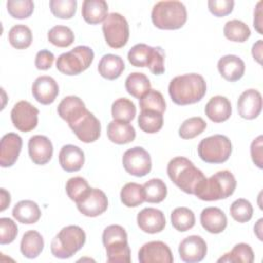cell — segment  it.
<instances>
[{"label":"cell","mask_w":263,"mask_h":263,"mask_svg":"<svg viewBox=\"0 0 263 263\" xmlns=\"http://www.w3.org/2000/svg\"><path fill=\"white\" fill-rule=\"evenodd\" d=\"M84 230L77 225H69L60 230L52 238L50 245L51 254L59 259L71 258L85 243Z\"/></svg>","instance_id":"cell-5"},{"label":"cell","mask_w":263,"mask_h":263,"mask_svg":"<svg viewBox=\"0 0 263 263\" xmlns=\"http://www.w3.org/2000/svg\"><path fill=\"white\" fill-rule=\"evenodd\" d=\"M136 106L135 104L126 99V98H119L115 100L111 107V113L114 120L129 122L136 116Z\"/></svg>","instance_id":"cell-36"},{"label":"cell","mask_w":263,"mask_h":263,"mask_svg":"<svg viewBox=\"0 0 263 263\" xmlns=\"http://www.w3.org/2000/svg\"><path fill=\"white\" fill-rule=\"evenodd\" d=\"M10 203V194L4 188H1V209L0 211L3 212Z\"/></svg>","instance_id":"cell-55"},{"label":"cell","mask_w":263,"mask_h":263,"mask_svg":"<svg viewBox=\"0 0 263 263\" xmlns=\"http://www.w3.org/2000/svg\"><path fill=\"white\" fill-rule=\"evenodd\" d=\"M121 202L127 208H136L145 201L143 185L135 182L125 184L120 191Z\"/></svg>","instance_id":"cell-32"},{"label":"cell","mask_w":263,"mask_h":263,"mask_svg":"<svg viewBox=\"0 0 263 263\" xmlns=\"http://www.w3.org/2000/svg\"><path fill=\"white\" fill-rule=\"evenodd\" d=\"M206 127V122L201 117H190L186 119L179 128V136L182 139L190 140L202 134Z\"/></svg>","instance_id":"cell-42"},{"label":"cell","mask_w":263,"mask_h":263,"mask_svg":"<svg viewBox=\"0 0 263 263\" xmlns=\"http://www.w3.org/2000/svg\"><path fill=\"white\" fill-rule=\"evenodd\" d=\"M84 152L75 145H65L59 153V162L62 168L68 173L78 172L84 164Z\"/></svg>","instance_id":"cell-22"},{"label":"cell","mask_w":263,"mask_h":263,"mask_svg":"<svg viewBox=\"0 0 263 263\" xmlns=\"http://www.w3.org/2000/svg\"><path fill=\"white\" fill-rule=\"evenodd\" d=\"M39 110L28 101L17 102L11 112V122L13 126L24 133L33 130L38 124Z\"/></svg>","instance_id":"cell-11"},{"label":"cell","mask_w":263,"mask_h":263,"mask_svg":"<svg viewBox=\"0 0 263 263\" xmlns=\"http://www.w3.org/2000/svg\"><path fill=\"white\" fill-rule=\"evenodd\" d=\"M262 5L263 2L259 1L254 10V28L259 34H263L262 31Z\"/></svg>","instance_id":"cell-53"},{"label":"cell","mask_w":263,"mask_h":263,"mask_svg":"<svg viewBox=\"0 0 263 263\" xmlns=\"http://www.w3.org/2000/svg\"><path fill=\"white\" fill-rule=\"evenodd\" d=\"M17 235V226L10 218L0 219V243H11Z\"/></svg>","instance_id":"cell-48"},{"label":"cell","mask_w":263,"mask_h":263,"mask_svg":"<svg viewBox=\"0 0 263 263\" xmlns=\"http://www.w3.org/2000/svg\"><path fill=\"white\" fill-rule=\"evenodd\" d=\"M93 58L95 53L90 47L79 45L68 52L62 53L58 58L55 66L65 75H78L91 65Z\"/></svg>","instance_id":"cell-7"},{"label":"cell","mask_w":263,"mask_h":263,"mask_svg":"<svg viewBox=\"0 0 263 263\" xmlns=\"http://www.w3.org/2000/svg\"><path fill=\"white\" fill-rule=\"evenodd\" d=\"M209 10L212 14L218 17L226 16L230 14L234 7V1L232 0H210L208 2Z\"/></svg>","instance_id":"cell-49"},{"label":"cell","mask_w":263,"mask_h":263,"mask_svg":"<svg viewBox=\"0 0 263 263\" xmlns=\"http://www.w3.org/2000/svg\"><path fill=\"white\" fill-rule=\"evenodd\" d=\"M22 146L23 140L17 134L4 135L0 142V165L2 167L12 166L18 158Z\"/></svg>","instance_id":"cell-17"},{"label":"cell","mask_w":263,"mask_h":263,"mask_svg":"<svg viewBox=\"0 0 263 263\" xmlns=\"http://www.w3.org/2000/svg\"><path fill=\"white\" fill-rule=\"evenodd\" d=\"M137 223L140 229L146 233L154 234L161 232L165 227L164 214L154 208H145L137 216Z\"/></svg>","instance_id":"cell-20"},{"label":"cell","mask_w":263,"mask_h":263,"mask_svg":"<svg viewBox=\"0 0 263 263\" xmlns=\"http://www.w3.org/2000/svg\"><path fill=\"white\" fill-rule=\"evenodd\" d=\"M166 172L172 182L188 194L195 195L206 180L203 173L191 160L183 156L171 159Z\"/></svg>","instance_id":"cell-1"},{"label":"cell","mask_w":263,"mask_h":263,"mask_svg":"<svg viewBox=\"0 0 263 263\" xmlns=\"http://www.w3.org/2000/svg\"><path fill=\"white\" fill-rule=\"evenodd\" d=\"M140 128L147 134H155L159 132L163 125V115L154 110H141L138 117Z\"/></svg>","instance_id":"cell-33"},{"label":"cell","mask_w":263,"mask_h":263,"mask_svg":"<svg viewBox=\"0 0 263 263\" xmlns=\"http://www.w3.org/2000/svg\"><path fill=\"white\" fill-rule=\"evenodd\" d=\"M218 70L221 76L230 82L239 80L246 70L245 62L235 54H227L218 61Z\"/></svg>","instance_id":"cell-21"},{"label":"cell","mask_w":263,"mask_h":263,"mask_svg":"<svg viewBox=\"0 0 263 263\" xmlns=\"http://www.w3.org/2000/svg\"><path fill=\"white\" fill-rule=\"evenodd\" d=\"M107 44L112 48L123 47L129 37V27L126 18L117 12L108 14L102 26Z\"/></svg>","instance_id":"cell-9"},{"label":"cell","mask_w":263,"mask_h":263,"mask_svg":"<svg viewBox=\"0 0 263 263\" xmlns=\"http://www.w3.org/2000/svg\"><path fill=\"white\" fill-rule=\"evenodd\" d=\"M231 103L226 97L215 96L206 103L204 113L210 120L216 123L224 122L231 116Z\"/></svg>","instance_id":"cell-25"},{"label":"cell","mask_w":263,"mask_h":263,"mask_svg":"<svg viewBox=\"0 0 263 263\" xmlns=\"http://www.w3.org/2000/svg\"><path fill=\"white\" fill-rule=\"evenodd\" d=\"M32 95L42 105L52 104L59 95V85L50 76H39L33 82Z\"/></svg>","instance_id":"cell-18"},{"label":"cell","mask_w":263,"mask_h":263,"mask_svg":"<svg viewBox=\"0 0 263 263\" xmlns=\"http://www.w3.org/2000/svg\"><path fill=\"white\" fill-rule=\"evenodd\" d=\"M140 108L141 110H154L163 114L165 111V101L161 92L155 89L148 90L140 99Z\"/></svg>","instance_id":"cell-43"},{"label":"cell","mask_w":263,"mask_h":263,"mask_svg":"<svg viewBox=\"0 0 263 263\" xmlns=\"http://www.w3.org/2000/svg\"><path fill=\"white\" fill-rule=\"evenodd\" d=\"M252 54L254 60H256L259 64H261V58H262V40H258L256 43H254L252 47Z\"/></svg>","instance_id":"cell-54"},{"label":"cell","mask_w":263,"mask_h":263,"mask_svg":"<svg viewBox=\"0 0 263 263\" xmlns=\"http://www.w3.org/2000/svg\"><path fill=\"white\" fill-rule=\"evenodd\" d=\"M200 223L208 232L218 234L225 230L227 226V217L221 209L210 206L202 210L200 214Z\"/></svg>","instance_id":"cell-24"},{"label":"cell","mask_w":263,"mask_h":263,"mask_svg":"<svg viewBox=\"0 0 263 263\" xmlns=\"http://www.w3.org/2000/svg\"><path fill=\"white\" fill-rule=\"evenodd\" d=\"M125 89L129 95L140 100L148 90L151 89V83L144 73L134 72L125 79Z\"/></svg>","instance_id":"cell-31"},{"label":"cell","mask_w":263,"mask_h":263,"mask_svg":"<svg viewBox=\"0 0 263 263\" xmlns=\"http://www.w3.org/2000/svg\"><path fill=\"white\" fill-rule=\"evenodd\" d=\"M13 218L22 224H34L41 217V211L38 204L33 200H21L12 210Z\"/></svg>","instance_id":"cell-29"},{"label":"cell","mask_w":263,"mask_h":263,"mask_svg":"<svg viewBox=\"0 0 263 263\" xmlns=\"http://www.w3.org/2000/svg\"><path fill=\"white\" fill-rule=\"evenodd\" d=\"M44 248L42 235L36 230H29L24 233L21 240V252L28 259L38 257Z\"/></svg>","instance_id":"cell-30"},{"label":"cell","mask_w":263,"mask_h":263,"mask_svg":"<svg viewBox=\"0 0 263 263\" xmlns=\"http://www.w3.org/2000/svg\"><path fill=\"white\" fill-rule=\"evenodd\" d=\"M254 261V252L250 245L240 242L233 247V249L224 254L218 259V262H230V263H252Z\"/></svg>","instance_id":"cell-35"},{"label":"cell","mask_w":263,"mask_h":263,"mask_svg":"<svg viewBox=\"0 0 263 263\" xmlns=\"http://www.w3.org/2000/svg\"><path fill=\"white\" fill-rule=\"evenodd\" d=\"M81 14L86 23L90 25L100 24L108 16V4L104 0H84Z\"/></svg>","instance_id":"cell-26"},{"label":"cell","mask_w":263,"mask_h":263,"mask_svg":"<svg viewBox=\"0 0 263 263\" xmlns=\"http://www.w3.org/2000/svg\"><path fill=\"white\" fill-rule=\"evenodd\" d=\"M153 25L161 30H177L187 21V10L180 1H159L151 11Z\"/></svg>","instance_id":"cell-3"},{"label":"cell","mask_w":263,"mask_h":263,"mask_svg":"<svg viewBox=\"0 0 263 263\" xmlns=\"http://www.w3.org/2000/svg\"><path fill=\"white\" fill-rule=\"evenodd\" d=\"M125 69L123 60L116 54L107 53L102 57L98 65L100 75L108 80L117 79Z\"/></svg>","instance_id":"cell-28"},{"label":"cell","mask_w":263,"mask_h":263,"mask_svg":"<svg viewBox=\"0 0 263 263\" xmlns=\"http://www.w3.org/2000/svg\"><path fill=\"white\" fill-rule=\"evenodd\" d=\"M262 147H263V136L257 137L251 144V156L253 162L259 167L262 168Z\"/></svg>","instance_id":"cell-52"},{"label":"cell","mask_w":263,"mask_h":263,"mask_svg":"<svg viewBox=\"0 0 263 263\" xmlns=\"http://www.w3.org/2000/svg\"><path fill=\"white\" fill-rule=\"evenodd\" d=\"M28 151L31 160L35 164L43 165L51 159L53 147L51 141L47 137L36 135L30 138L28 142Z\"/></svg>","instance_id":"cell-19"},{"label":"cell","mask_w":263,"mask_h":263,"mask_svg":"<svg viewBox=\"0 0 263 263\" xmlns=\"http://www.w3.org/2000/svg\"><path fill=\"white\" fill-rule=\"evenodd\" d=\"M76 204L82 215L86 217H98L107 211L108 198L101 189L90 188Z\"/></svg>","instance_id":"cell-13"},{"label":"cell","mask_w":263,"mask_h":263,"mask_svg":"<svg viewBox=\"0 0 263 263\" xmlns=\"http://www.w3.org/2000/svg\"><path fill=\"white\" fill-rule=\"evenodd\" d=\"M74 33L67 27L58 25L52 27L47 33L48 41L58 47H68L74 42Z\"/></svg>","instance_id":"cell-40"},{"label":"cell","mask_w":263,"mask_h":263,"mask_svg":"<svg viewBox=\"0 0 263 263\" xmlns=\"http://www.w3.org/2000/svg\"><path fill=\"white\" fill-rule=\"evenodd\" d=\"M231 217L238 223H246L253 217V206L251 202L245 198L234 200L229 209Z\"/></svg>","instance_id":"cell-46"},{"label":"cell","mask_w":263,"mask_h":263,"mask_svg":"<svg viewBox=\"0 0 263 263\" xmlns=\"http://www.w3.org/2000/svg\"><path fill=\"white\" fill-rule=\"evenodd\" d=\"M224 36L234 42H245L251 36V30L247 24L239 20L228 21L223 28Z\"/></svg>","instance_id":"cell-39"},{"label":"cell","mask_w":263,"mask_h":263,"mask_svg":"<svg viewBox=\"0 0 263 263\" xmlns=\"http://www.w3.org/2000/svg\"><path fill=\"white\" fill-rule=\"evenodd\" d=\"M7 11L13 18H27L34 11V2L32 0H8L6 2Z\"/></svg>","instance_id":"cell-47"},{"label":"cell","mask_w":263,"mask_h":263,"mask_svg":"<svg viewBox=\"0 0 263 263\" xmlns=\"http://www.w3.org/2000/svg\"><path fill=\"white\" fill-rule=\"evenodd\" d=\"M206 251V242L199 235H189L179 245L180 258L187 263L200 262L205 257Z\"/></svg>","instance_id":"cell-15"},{"label":"cell","mask_w":263,"mask_h":263,"mask_svg":"<svg viewBox=\"0 0 263 263\" xmlns=\"http://www.w3.org/2000/svg\"><path fill=\"white\" fill-rule=\"evenodd\" d=\"M124 170L135 177H144L150 173L152 161L150 154L143 148L136 146L126 150L122 156Z\"/></svg>","instance_id":"cell-10"},{"label":"cell","mask_w":263,"mask_h":263,"mask_svg":"<svg viewBox=\"0 0 263 263\" xmlns=\"http://www.w3.org/2000/svg\"><path fill=\"white\" fill-rule=\"evenodd\" d=\"M171 222L173 227L180 231L185 232L191 229L195 224L194 213L185 206L176 208L171 214Z\"/></svg>","instance_id":"cell-37"},{"label":"cell","mask_w":263,"mask_h":263,"mask_svg":"<svg viewBox=\"0 0 263 263\" xmlns=\"http://www.w3.org/2000/svg\"><path fill=\"white\" fill-rule=\"evenodd\" d=\"M87 111L83 101L76 96L64 98L58 106V114L62 119L71 124Z\"/></svg>","instance_id":"cell-23"},{"label":"cell","mask_w":263,"mask_h":263,"mask_svg":"<svg viewBox=\"0 0 263 263\" xmlns=\"http://www.w3.org/2000/svg\"><path fill=\"white\" fill-rule=\"evenodd\" d=\"M145 201L150 203H159L166 197L167 188L161 179L153 178L147 181L144 185Z\"/></svg>","instance_id":"cell-38"},{"label":"cell","mask_w":263,"mask_h":263,"mask_svg":"<svg viewBox=\"0 0 263 263\" xmlns=\"http://www.w3.org/2000/svg\"><path fill=\"white\" fill-rule=\"evenodd\" d=\"M153 53V47L144 43H139L133 46L128 53L127 59L132 66L135 67H148Z\"/></svg>","instance_id":"cell-41"},{"label":"cell","mask_w":263,"mask_h":263,"mask_svg":"<svg viewBox=\"0 0 263 263\" xmlns=\"http://www.w3.org/2000/svg\"><path fill=\"white\" fill-rule=\"evenodd\" d=\"M236 188V180L230 171H220L206 179L195 196L201 200L213 201L229 197Z\"/></svg>","instance_id":"cell-6"},{"label":"cell","mask_w":263,"mask_h":263,"mask_svg":"<svg viewBox=\"0 0 263 263\" xmlns=\"http://www.w3.org/2000/svg\"><path fill=\"white\" fill-rule=\"evenodd\" d=\"M107 136L112 143L123 145L135 140L136 130L128 122L113 120L107 126Z\"/></svg>","instance_id":"cell-27"},{"label":"cell","mask_w":263,"mask_h":263,"mask_svg":"<svg viewBox=\"0 0 263 263\" xmlns=\"http://www.w3.org/2000/svg\"><path fill=\"white\" fill-rule=\"evenodd\" d=\"M54 61V55L51 51L47 49H42L37 52L35 57V66L38 70H48Z\"/></svg>","instance_id":"cell-51"},{"label":"cell","mask_w":263,"mask_h":263,"mask_svg":"<svg viewBox=\"0 0 263 263\" xmlns=\"http://www.w3.org/2000/svg\"><path fill=\"white\" fill-rule=\"evenodd\" d=\"M49 8L51 13L59 18L69 20L74 16L77 8L76 0H50Z\"/></svg>","instance_id":"cell-44"},{"label":"cell","mask_w":263,"mask_h":263,"mask_svg":"<svg viewBox=\"0 0 263 263\" xmlns=\"http://www.w3.org/2000/svg\"><path fill=\"white\" fill-rule=\"evenodd\" d=\"M198 156L206 163H223L232 152V144L224 135H214L202 139L197 146Z\"/></svg>","instance_id":"cell-8"},{"label":"cell","mask_w":263,"mask_h":263,"mask_svg":"<svg viewBox=\"0 0 263 263\" xmlns=\"http://www.w3.org/2000/svg\"><path fill=\"white\" fill-rule=\"evenodd\" d=\"M138 259L140 263H172L174 261L171 249L160 240H153L143 245L139 250Z\"/></svg>","instance_id":"cell-14"},{"label":"cell","mask_w":263,"mask_h":263,"mask_svg":"<svg viewBox=\"0 0 263 263\" xmlns=\"http://www.w3.org/2000/svg\"><path fill=\"white\" fill-rule=\"evenodd\" d=\"M69 127L83 143H92L101 135V123L88 110L78 120L69 124Z\"/></svg>","instance_id":"cell-12"},{"label":"cell","mask_w":263,"mask_h":263,"mask_svg":"<svg viewBox=\"0 0 263 263\" xmlns=\"http://www.w3.org/2000/svg\"><path fill=\"white\" fill-rule=\"evenodd\" d=\"M8 41L16 49H26L33 41L32 31L26 25H14L8 32Z\"/></svg>","instance_id":"cell-34"},{"label":"cell","mask_w":263,"mask_h":263,"mask_svg":"<svg viewBox=\"0 0 263 263\" xmlns=\"http://www.w3.org/2000/svg\"><path fill=\"white\" fill-rule=\"evenodd\" d=\"M90 187L87 181L82 177H73L67 181L66 192L69 198L75 202L79 201L88 191Z\"/></svg>","instance_id":"cell-45"},{"label":"cell","mask_w":263,"mask_h":263,"mask_svg":"<svg viewBox=\"0 0 263 263\" xmlns=\"http://www.w3.org/2000/svg\"><path fill=\"white\" fill-rule=\"evenodd\" d=\"M205 92V80L201 75L196 73L176 76L168 84V93L172 101L180 106L199 102Z\"/></svg>","instance_id":"cell-2"},{"label":"cell","mask_w":263,"mask_h":263,"mask_svg":"<svg viewBox=\"0 0 263 263\" xmlns=\"http://www.w3.org/2000/svg\"><path fill=\"white\" fill-rule=\"evenodd\" d=\"M262 110V96L254 88L245 90L237 100V111L241 118L252 120L258 117Z\"/></svg>","instance_id":"cell-16"},{"label":"cell","mask_w":263,"mask_h":263,"mask_svg":"<svg viewBox=\"0 0 263 263\" xmlns=\"http://www.w3.org/2000/svg\"><path fill=\"white\" fill-rule=\"evenodd\" d=\"M109 263H129L130 249L127 242V233L120 225L107 226L102 235Z\"/></svg>","instance_id":"cell-4"},{"label":"cell","mask_w":263,"mask_h":263,"mask_svg":"<svg viewBox=\"0 0 263 263\" xmlns=\"http://www.w3.org/2000/svg\"><path fill=\"white\" fill-rule=\"evenodd\" d=\"M164 51L160 46L153 47V53L148 68L154 75H161L164 73Z\"/></svg>","instance_id":"cell-50"}]
</instances>
